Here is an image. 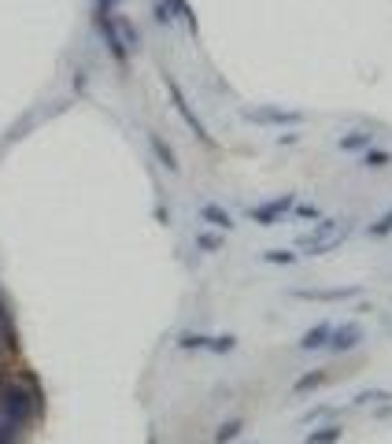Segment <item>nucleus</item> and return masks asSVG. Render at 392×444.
<instances>
[{
  "mask_svg": "<svg viewBox=\"0 0 392 444\" xmlns=\"http://www.w3.org/2000/svg\"><path fill=\"white\" fill-rule=\"evenodd\" d=\"M178 348L185 352H215V356H226V352L237 348V337H211V333H181L178 337Z\"/></svg>",
  "mask_w": 392,
  "mask_h": 444,
  "instance_id": "1",
  "label": "nucleus"
},
{
  "mask_svg": "<svg viewBox=\"0 0 392 444\" xmlns=\"http://www.w3.org/2000/svg\"><path fill=\"white\" fill-rule=\"evenodd\" d=\"M97 26H100V37H104V45L111 48V56H115V60L126 67V63H129V48L122 45V37H119V30H115V18L97 8Z\"/></svg>",
  "mask_w": 392,
  "mask_h": 444,
  "instance_id": "2",
  "label": "nucleus"
},
{
  "mask_svg": "<svg viewBox=\"0 0 392 444\" xmlns=\"http://www.w3.org/2000/svg\"><path fill=\"white\" fill-rule=\"evenodd\" d=\"M166 89H171V100H174V107L181 111V119L189 122V130H193V134H196V137H200L203 144H215V141H211V134H208V130H203V122L196 119V111L189 107V100H185V92H181V89H178L174 82H166Z\"/></svg>",
  "mask_w": 392,
  "mask_h": 444,
  "instance_id": "3",
  "label": "nucleus"
},
{
  "mask_svg": "<svg viewBox=\"0 0 392 444\" xmlns=\"http://www.w3.org/2000/svg\"><path fill=\"white\" fill-rule=\"evenodd\" d=\"M0 400H4V411H8L11 422H23L30 415V396H26L23 385H8L4 393H0Z\"/></svg>",
  "mask_w": 392,
  "mask_h": 444,
  "instance_id": "4",
  "label": "nucleus"
},
{
  "mask_svg": "<svg viewBox=\"0 0 392 444\" xmlns=\"http://www.w3.org/2000/svg\"><path fill=\"white\" fill-rule=\"evenodd\" d=\"M292 196H277V200H270V204H259V208H248V218H255V222H277V218H285L289 211H292Z\"/></svg>",
  "mask_w": 392,
  "mask_h": 444,
  "instance_id": "5",
  "label": "nucleus"
},
{
  "mask_svg": "<svg viewBox=\"0 0 392 444\" xmlns=\"http://www.w3.org/2000/svg\"><path fill=\"white\" fill-rule=\"evenodd\" d=\"M363 341V326L359 322H344L337 333H329V352H348V348H356Z\"/></svg>",
  "mask_w": 392,
  "mask_h": 444,
  "instance_id": "6",
  "label": "nucleus"
},
{
  "mask_svg": "<svg viewBox=\"0 0 392 444\" xmlns=\"http://www.w3.org/2000/svg\"><path fill=\"white\" fill-rule=\"evenodd\" d=\"M248 115H252V122H300L296 111H277V107H255Z\"/></svg>",
  "mask_w": 392,
  "mask_h": 444,
  "instance_id": "7",
  "label": "nucleus"
},
{
  "mask_svg": "<svg viewBox=\"0 0 392 444\" xmlns=\"http://www.w3.org/2000/svg\"><path fill=\"white\" fill-rule=\"evenodd\" d=\"M148 144H152V152H156V159L166 166V171H178V156L171 152V144H166L159 134H148Z\"/></svg>",
  "mask_w": 392,
  "mask_h": 444,
  "instance_id": "8",
  "label": "nucleus"
},
{
  "mask_svg": "<svg viewBox=\"0 0 392 444\" xmlns=\"http://www.w3.org/2000/svg\"><path fill=\"white\" fill-rule=\"evenodd\" d=\"M329 333H333V322H319L314 329H307L300 337V348H326L329 344Z\"/></svg>",
  "mask_w": 392,
  "mask_h": 444,
  "instance_id": "9",
  "label": "nucleus"
},
{
  "mask_svg": "<svg viewBox=\"0 0 392 444\" xmlns=\"http://www.w3.org/2000/svg\"><path fill=\"white\" fill-rule=\"evenodd\" d=\"M200 218H203V222H211L215 230H230V226H233L230 211H222L218 204H203V208H200Z\"/></svg>",
  "mask_w": 392,
  "mask_h": 444,
  "instance_id": "10",
  "label": "nucleus"
},
{
  "mask_svg": "<svg viewBox=\"0 0 392 444\" xmlns=\"http://www.w3.org/2000/svg\"><path fill=\"white\" fill-rule=\"evenodd\" d=\"M363 148H370V130H351L341 137V152H363Z\"/></svg>",
  "mask_w": 392,
  "mask_h": 444,
  "instance_id": "11",
  "label": "nucleus"
},
{
  "mask_svg": "<svg viewBox=\"0 0 392 444\" xmlns=\"http://www.w3.org/2000/svg\"><path fill=\"white\" fill-rule=\"evenodd\" d=\"M115 30H119V37H122V45H126V48H137V45H141V33L134 30V23H129V18L115 15Z\"/></svg>",
  "mask_w": 392,
  "mask_h": 444,
  "instance_id": "12",
  "label": "nucleus"
},
{
  "mask_svg": "<svg viewBox=\"0 0 392 444\" xmlns=\"http://www.w3.org/2000/svg\"><path fill=\"white\" fill-rule=\"evenodd\" d=\"M222 245H226L222 230H203V233H196V248H203V252H218Z\"/></svg>",
  "mask_w": 392,
  "mask_h": 444,
  "instance_id": "13",
  "label": "nucleus"
},
{
  "mask_svg": "<svg viewBox=\"0 0 392 444\" xmlns=\"http://www.w3.org/2000/svg\"><path fill=\"white\" fill-rule=\"evenodd\" d=\"M322 381H326V370H311V374H304L300 381L292 385V393H296V396H300V393H311V388H319Z\"/></svg>",
  "mask_w": 392,
  "mask_h": 444,
  "instance_id": "14",
  "label": "nucleus"
},
{
  "mask_svg": "<svg viewBox=\"0 0 392 444\" xmlns=\"http://www.w3.org/2000/svg\"><path fill=\"white\" fill-rule=\"evenodd\" d=\"M240 430H245V418H230V422H222V430L215 433V444H226V440H233Z\"/></svg>",
  "mask_w": 392,
  "mask_h": 444,
  "instance_id": "15",
  "label": "nucleus"
},
{
  "mask_svg": "<svg viewBox=\"0 0 392 444\" xmlns=\"http://www.w3.org/2000/svg\"><path fill=\"white\" fill-rule=\"evenodd\" d=\"M289 215H296V218H322V208H319V204H296Z\"/></svg>",
  "mask_w": 392,
  "mask_h": 444,
  "instance_id": "16",
  "label": "nucleus"
},
{
  "mask_svg": "<svg viewBox=\"0 0 392 444\" xmlns=\"http://www.w3.org/2000/svg\"><path fill=\"white\" fill-rule=\"evenodd\" d=\"M388 163H392V152H385V148L366 152V166H388Z\"/></svg>",
  "mask_w": 392,
  "mask_h": 444,
  "instance_id": "17",
  "label": "nucleus"
},
{
  "mask_svg": "<svg viewBox=\"0 0 392 444\" xmlns=\"http://www.w3.org/2000/svg\"><path fill=\"white\" fill-rule=\"evenodd\" d=\"M341 437V426H333V430H322V433H311L307 444H329V440H337Z\"/></svg>",
  "mask_w": 392,
  "mask_h": 444,
  "instance_id": "18",
  "label": "nucleus"
},
{
  "mask_svg": "<svg viewBox=\"0 0 392 444\" xmlns=\"http://www.w3.org/2000/svg\"><path fill=\"white\" fill-rule=\"evenodd\" d=\"M263 259H267V263H292L296 255H292V252H267Z\"/></svg>",
  "mask_w": 392,
  "mask_h": 444,
  "instance_id": "19",
  "label": "nucleus"
},
{
  "mask_svg": "<svg viewBox=\"0 0 392 444\" xmlns=\"http://www.w3.org/2000/svg\"><path fill=\"white\" fill-rule=\"evenodd\" d=\"M356 400H359V403H363V400H388V393H385V388H370V393H359Z\"/></svg>",
  "mask_w": 392,
  "mask_h": 444,
  "instance_id": "20",
  "label": "nucleus"
},
{
  "mask_svg": "<svg viewBox=\"0 0 392 444\" xmlns=\"http://www.w3.org/2000/svg\"><path fill=\"white\" fill-rule=\"evenodd\" d=\"M115 4H119V0H97V8H100V11H111Z\"/></svg>",
  "mask_w": 392,
  "mask_h": 444,
  "instance_id": "21",
  "label": "nucleus"
}]
</instances>
